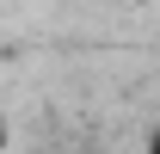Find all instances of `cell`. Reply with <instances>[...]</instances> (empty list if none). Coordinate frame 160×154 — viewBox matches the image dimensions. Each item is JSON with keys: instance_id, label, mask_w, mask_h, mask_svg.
<instances>
[{"instance_id": "1", "label": "cell", "mask_w": 160, "mask_h": 154, "mask_svg": "<svg viewBox=\"0 0 160 154\" xmlns=\"http://www.w3.org/2000/svg\"><path fill=\"white\" fill-rule=\"evenodd\" d=\"M142 154H160V130H154V136H148V148H142Z\"/></svg>"}]
</instances>
